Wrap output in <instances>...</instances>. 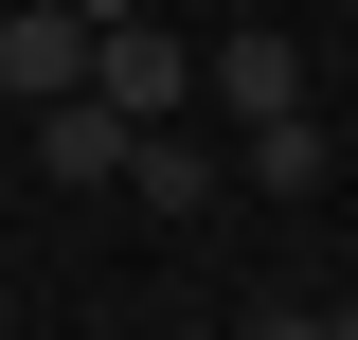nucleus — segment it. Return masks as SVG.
<instances>
[{
    "label": "nucleus",
    "mask_w": 358,
    "mask_h": 340,
    "mask_svg": "<svg viewBox=\"0 0 358 340\" xmlns=\"http://www.w3.org/2000/svg\"><path fill=\"white\" fill-rule=\"evenodd\" d=\"M126 108H108V90H54V108H36V179H54V197H126Z\"/></svg>",
    "instance_id": "obj_1"
},
{
    "label": "nucleus",
    "mask_w": 358,
    "mask_h": 340,
    "mask_svg": "<svg viewBox=\"0 0 358 340\" xmlns=\"http://www.w3.org/2000/svg\"><path fill=\"white\" fill-rule=\"evenodd\" d=\"M90 90H108L126 126H179V108H197V90H215V72H197V54H179L162 18H108V54H90Z\"/></svg>",
    "instance_id": "obj_2"
},
{
    "label": "nucleus",
    "mask_w": 358,
    "mask_h": 340,
    "mask_svg": "<svg viewBox=\"0 0 358 340\" xmlns=\"http://www.w3.org/2000/svg\"><path fill=\"white\" fill-rule=\"evenodd\" d=\"M90 54H108V18H72V0H18V18H0V90H18V108L90 90Z\"/></svg>",
    "instance_id": "obj_3"
},
{
    "label": "nucleus",
    "mask_w": 358,
    "mask_h": 340,
    "mask_svg": "<svg viewBox=\"0 0 358 340\" xmlns=\"http://www.w3.org/2000/svg\"><path fill=\"white\" fill-rule=\"evenodd\" d=\"M126 197L143 215H215V143H197V126H143L126 143Z\"/></svg>",
    "instance_id": "obj_4"
},
{
    "label": "nucleus",
    "mask_w": 358,
    "mask_h": 340,
    "mask_svg": "<svg viewBox=\"0 0 358 340\" xmlns=\"http://www.w3.org/2000/svg\"><path fill=\"white\" fill-rule=\"evenodd\" d=\"M215 108H233V126L305 108V54H287V36H215Z\"/></svg>",
    "instance_id": "obj_5"
},
{
    "label": "nucleus",
    "mask_w": 358,
    "mask_h": 340,
    "mask_svg": "<svg viewBox=\"0 0 358 340\" xmlns=\"http://www.w3.org/2000/svg\"><path fill=\"white\" fill-rule=\"evenodd\" d=\"M322 162H341V143H322L305 108H268V126H251V197H322Z\"/></svg>",
    "instance_id": "obj_6"
},
{
    "label": "nucleus",
    "mask_w": 358,
    "mask_h": 340,
    "mask_svg": "<svg viewBox=\"0 0 358 340\" xmlns=\"http://www.w3.org/2000/svg\"><path fill=\"white\" fill-rule=\"evenodd\" d=\"M251 340H322V304H268V323H251Z\"/></svg>",
    "instance_id": "obj_7"
},
{
    "label": "nucleus",
    "mask_w": 358,
    "mask_h": 340,
    "mask_svg": "<svg viewBox=\"0 0 358 340\" xmlns=\"http://www.w3.org/2000/svg\"><path fill=\"white\" fill-rule=\"evenodd\" d=\"M72 18H143V0H72Z\"/></svg>",
    "instance_id": "obj_8"
},
{
    "label": "nucleus",
    "mask_w": 358,
    "mask_h": 340,
    "mask_svg": "<svg viewBox=\"0 0 358 340\" xmlns=\"http://www.w3.org/2000/svg\"><path fill=\"white\" fill-rule=\"evenodd\" d=\"M322 340H358V304H322Z\"/></svg>",
    "instance_id": "obj_9"
},
{
    "label": "nucleus",
    "mask_w": 358,
    "mask_h": 340,
    "mask_svg": "<svg viewBox=\"0 0 358 340\" xmlns=\"http://www.w3.org/2000/svg\"><path fill=\"white\" fill-rule=\"evenodd\" d=\"M0 340H18V323H0Z\"/></svg>",
    "instance_id": "obj_10"
}]
</instances>
